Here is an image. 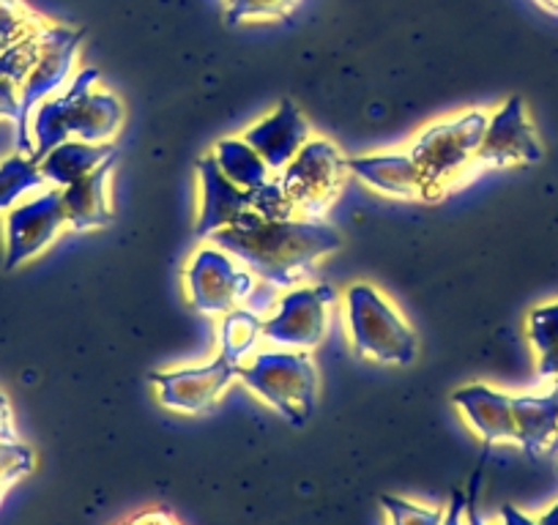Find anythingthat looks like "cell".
<instances>
[{
    "mask_svg": "<svg viewBox=\"0 0 558 525\" xmlns=\"http://www.w3.org/2000/svg\"><path fill=\"white\" fill-rule=\"evenodd\" d=\"M241 364L217 353L203 364L159 369L151 375L157 400L175 414H203L219 403L225 391L239 380Z\"/></svg>",
    "mask_w": 558,
    "mask_h": 525,
    "instance_id": "obj_10",
    "label": "cell"
},
{
    "mask_svg": "<svg viewBox=\"0 0 558 525\" xmlns=\"http://www.w3.org/2000/svg\"><path fill=\"white\" fill-rule=\"evenodd\" d=\"M465 525H485L482 514L474 509V481H471V496L465 501Z\"/></svg>",
    "mask_w": 558,
    "mask_h": 525,
    "instance_id": "obj_35",
    "label": "cell"
},
{
    "mask_svg": "<svg viewBox=\"0 0 558 525\" xmlns=\"http://www.w3.org/2000/svg\"><path fill=\"white\" fill-rule=\"evenodd\" d=\"M529 337L536 351L545 356L553 347H558V304L539 307L529 318Z\"/></svg>",
    "mask_w": 558,
    "mask_h": 525,
    "instance_id": "obj_29",
    "label": "cell"
},
{
    "mask_svg": "<svg viewBox=\"0 0 558 525\" xmlns=\"http://www.w3.org/2000/svg\"><path fill=\"white\" fill-rule=\"evenodd\" d=\"M239 380L296 427L307 425L318 403L320 378L310 351L260 345L241 364Z\"/></svg>",
    "mask_w": 558,
    "mask_h": 525,
    "instance_id": "obj_2",
    "label": "cell"
},
{
    "mask_svg": "<svg viewBox=\"0 0 558 525\" xmlns=\"http://www.w3.org/2000/svg\"><path fill=\"white\" fill-rule=\"evenodd\" d=\"M380 506L389 514L391 525H441L444 512L441 509H427L418 503L405 501L397 496H380Z\"/></svg>",
    "mask_w": 558,
    "mask_h": 525,
    "instance_id": "obj_28",
    "label": "cell"
},
{
    "mask_svg": "<svg viewBox=\"0 0 558 525\" xmlns=\"http://www.w3.org/2000/svg\"><path fill=\"white\" fill-rule=\"evenodd\" d=\"M348 173L397 200H430L427 181L411 151H380L345 159Z\"/></svg>",
    "mask_w": 558,
    "mask_h": 525,
    "instance_id": "obj_15",
    "label": "cell"
},
{
    "mask_svg": "<svg viewBox=\"0 0 558 525\" xmlns=\"http://www.w3.org/2000/svg\"><path fill=\"white\" fill-rule=\"evenodd\" d=\"M241 137L260 154L268 170L277 175L296 157L299 148L313 137V129H310L307 118L302 115V110L291 99H282L268 115L250 123L241 132Z\"/></svg>",
    "mask_w": 558,
    "mask_h": 525,
    "instance_id": "obj_13",
    "label": "cell"
},
{
    "mask_svg": "<svg viewBox=\"0 0 558 525\" xmlns=\"http://www.w3.org/2000/svg\"><path fill=\"white\" fill-rule=\"evenodd\" d=\"M539 525H558V503L553 509H547L545 514H542L539 520H536Z\"/></svg>",
    "mask_w": 558,
    "mask_h": 525,
    "instance_id": "obj_36",
    "label": "cell"
},
{
    "mask_svg": "<svg viewBox=\"0 0 558 525\" xmlns=\"http://www.w3.org/2000/svg\"><path fill=\"white\" fill-rule=\"evenodd\" d=\"M211 157L214 162H217V168L244 192L257 190V186L274 179V173L268 170V164L263 162L260 154H257L241 135L222 137V141L214 146Z\"/></svg>",
    "mask_w": 558,
    "mask_h": 525,
    "instance_id": "obj_20",
    "label": "cell"
},
{
    "mask_svg": "<svg viewBox=\"0 0 558 525\" xmlns=\"http://www.w3.org/2000/svg\"><path fill=\"white\" fill-rule=\"evenodd\" d=\"M121 525H181V523L168 512V509L157 506V509H148V512L134 514V517H129L126 523Z\"/></svg>",
    "mask_w": 558,
    "mask_h": 525,
    "instance_id": "obj_31",
    "label": "cell"
},
{
    "mask_svg": "<svg viewBox=\"0 0 558 525\" xmlns=\"http://www.w3.org/2000/svg\"><path fill=\"white\" fill-rule=\"evenodd\" d=\"M534 159H539V143L525 118L523 101L512 96L487 118L485 137L476 151V170L507 168V164L534 162Z\"/></svg>",
    "mask_w": 558,
    "mask_h": 525,
    "instance_id": "obj_12",
    "label": "cell"
},
{
    "mask_svg": "<svg viewBox=\"0 0 558 525\" xmlns=\"http://www.w3.org/2000/svg\"><path fill=\"white\" fill-rule=\"evenodd\" d=\"M345 159L348 157H342L335 143L313 135L286 164V170L277 173L279 184L293 200L299 217L324 219L345 181Z\"/></svg>",
    "mask_w": 558,
    "mask_h": 525,
    "instance_id": "obj_7",
    "label": "cell"
},
{
    "mask_svg": "<svg viewBox=\"0 0 558 525\" xmlns=\"http://www.w3.org/2000/svg\"><path fill=\"white\" fill-rule=\"evenodd\" d=\"M465 492H454L452 501H449L447 512H444V523L441 525H465Z\"/></svg>",
    "mask_w": 558,
    "mask_h": 525,
    "instance_id": "obj_32",
    "label": "cell"
},
{
    "mask_svg": "<svg viewBox=\"0 0 558 525\" xmlns=\"http://www.w3.org/2000/svg\"><path fill=\"white\" fill-rule=\"evenodd\" d=\"M83 41V30L63 28V25L45 23L41 30V56L25 83L20 85V126L14 132V143H17V154H28L31 157V135L28 121L31 112L50 96L61 94L69 85V80L77 72V50Z\"/></svg>",
    "mask_w": 558,
    "mask_h": 525,
    "instance_id": "obj_8",
    "label": "cell"
},
{
    "mask_svg": "<svg viewBox=\"0 0 558 525\" xmlns=\"http://www.w3.org/2000/svg\"><path fill=\"white\" fill-rule=\"evenodd\" d=\"M41 25V20L23 7L20 0H0V50L14 45L23 36L34 34Z\"/></svg>",
    "mask_w": 558,
    "mask_h": 525,
    "instance_id": "obj_27",
    "label": "cell"
},
{
    "mask_svg": "<svg viewBox=\"0 0 558 525\" xmlns=\"http://www.w3.org/2000/svg\"><path fill=\"white\" fill-rule=\"evenodd\" d=\"M514 441L525 449H536L550 438L558 425V398H534V394H512Z\"/></svg>",
    "mask_w": 558,
    "mask_h": 525,
    "instance_id": "obj_22",
    "label": "cell"
},
{
    "mask_svg": "<svg viewBox=\"0 0 558 525\" xmlns=\"http://www.w3.org/2000/svg\"><path fill=\"white\" fill-rule=\"evenodd\" d=\"M345 320L356 356L397 367H408L416 358L411 323L369 282H353L345 291Z\"/></svg>",
    "mask_w": 558,
    "mask_h": 525,
    "instance_id": "obj_4",
    "label": "cell"
},
{
    "mask_svg": "<svg viewBox=\"0 0 558 525\" xmlns=\"http://www.w3.org/2000/svg\"><path fill=\"white\" fill-rule=\"evenodd\" d=\"M69 135L85 143H112L123 126V101L99 85V69L83 66L69 80Z\"/></svg>",
    "mask_w": 558,
    "mask_h": 525,
    "instance_id": "obj_11",
    "label": "cell"
},
{
    "mask_svg": "<svg viewBox=\"0 0 558 525\" xmlns=\"http://www.w3.org/2000/svg\"><path fill=\"white\" fill-rule=\"evenodd\" d=\"M250 211H255L263 219H296L299 211L288 192L282 190L279 179L274 175L271 181L260 184L250 192Z\"/></svg>",
    "mask_w": 558,
    "mask_h": 525,
    "instance_id": "obj_25",
    "label": "cell"
},
{
    "mask_svg": "<svg viewBox=\"0 0 558 525\" xmlns=\"http://www.w3.org/2000/svg\"><path fill=\"white\" fill-rule=\"evenodd\" d=\"M118 154L116 143H85L77 137H69L61 146L52 148L45 159L39 162L41 179L47 181V186H63L74 184V181L85 179L88 173H94L99 164H105L107 159Z\"/></svg>",
    "mask_w": 558,
    "mask_h": 525,
    "instance_id": "obj_18",
    "label": "cell"
},
{
    "mask_svg": "<svg viewBox=\"0 0 558 525\" xmlns=\"http://www.w3.org/2000/svg\"><path fill=\"white\" fill-rule=\"evenodd\" d=\"M208 241L222 246L260 282L288 291L302 285L318 260L342 246L340 230L324 219H263L246 211Z\"/></svg>",
    "mask_w": 558,
    "mask_h": 525,
    "instance_id": "obj_1",
    "label": "cell"
},
{
    "mask_svg": "<svg viewBox=\"0 0 558 525\" xmlns=\"http://www.w3.org/2000/svg\"><path fill=\"white\" fill-rule=\"evenodd\" d=\"M197 219L195 235L201 241L211 239L217 230L233 224L241 213L250 211V192L235 186L222 170L217 168L211 154L197 159Z\"/></svg>",
    "mask_w": 558,
    "mask_h": 525,
    "instance_id": "obj_14",
    "label": "cell"
},
{
    "mask_svg": "<svg viewBox=\"0 0 558 525\" xmlns=\"http://www.w3.org/2000/svg\"><path fill=\"white\" fill-rule=\"evenodd\" d=\"M452 403L463 419L485 438V443L514 441L512 394L485 383H471L454 391Z\"/></svg>",
    "mask_w": 558,
    "mask_h": 525,
    "instance_id": "obj_16",
    "label": "cell"
},
{
    "mask_svg": "<svg viewBox=\"0 0 558 525\" xmlns=\"http://www.w3.org/2000/svg\"><path fill=\"white\" fill-rule=\"evenodd\" d=\"M257 277L214 241H203L186 260L184 288L192 307L203 315H225L244 307L257 291Z\"/></svg>",
    "mask_w": 558,
    "mask_h": 525,
    "instance_id": "obj_5",
    "label": "cell"
},
{
    "mask_svg": "<svg viewBox=\"0 0 558 525\" xmlns=\"http://www.w3.org/2000/svg\"><path fill=\"white\" fill-rule=\"evenodd\" d=\"M3 217H7L3 219V239H7L3 269L7 271L34 260L69 228L61 190L56 186H45L31 197H23Z\"/></svg>",
    "mask_w": 558,
    "mask_h": 525,
    "instance_id": "obj_9",
    "label": "cell"
},
{
    "mask_svg": "<svg viewBox=\"0 0 558 525\" xmlns=\"http://www.w3.org/2000/svg\"><path fill=\"white\" fill-rule=\"evenodd\" d=\"M69 107H72V90H69L66 85L61 94L45 99L34 112H31V157H34L36 162H41L52 148H58L63 141L72 137L69 135Z\"/></svg>",
    "mask_w": 558,
    "mask_h": 525,
    "instance_id": "obj_19",
    "label": "cell"
},
{
    "mask_svg": "<svg viewBox=\"0 0 558 525\" xmlns=\"http://www.w3.org/2000/svg\"><path fill=\"white\" fill-rule=\"evenodd\" d=\"M501 525H539V523H536V520H531L529 514L520 512V509L504 506L501 509Z\"/></svg>",
    "mask_w": 558,
    "mask_h": 525,
    "instance_id": "obj_33",
    "label": "cell"
},
{
    "mask_svg": "<svg viewBox=\"0 0 558 525\" xmlns=\"http://www.w3.org/2000/svg\"><path fill=\"white\" fill-rule=\"evenodd\" d=\"M20 88L9 80L0 77V118H7V121L14 123V129L20 126Z\"/></svg>",
    "mask_w": 558,
    "mask_h": 525,
    "instance_id": "obj_30",
    "label": "cell"
},
{
    "mask_svg": "<svg viewBox=\"0 0 558 525\" xmlns=\"http://www.w3.org/2000/svg\"><path fill=\"white\" fill-rule=\"evenodd\" d=\"M3 441H14V432H12V419H9L7 400L0 398V443Z\"/></svg>",
    "mask_w": 558,
    "mask_h": 525,
    "instance_id": "obj_34",
    "label": "cell"
},
{
    "mask_svg": "<svg viewBox=\"0 0 558 525\" xmlns=\"http://www.w3.org/2000/svg\"><path fill=\"white\" fill-rule=\"evenodd\" d=\"M263 315L252 313L250 307H235L230 313L219 315V353L228 356L230 362L244 364L257 345H263Z\"/></svg>",
    "mask_w": 558,
    "mask_h": 525,
    "instance_id": "obj_21",
    "label": "cell"
},
{
    "mask_svg": "<svg viewBox=\"0 0 558 525\" xmlns=\"http://www.w3.org/2000/svg\"><path fill=\"white\" fill-rule=\"evenodd\" d=\"M47 181L41 179L39 162L28 154H17L0 162V213L17 206L23 197L45 190Z\"/></svg>",
    "mask_w": 558,
    "mask_h": 525,
    "instance_id": "obj_23",
    "label": "cell"
},
{
    "mask_svg": "<svg viewBox=\"0 0 558 525\" xmlns=\"http://www.w3.org/2000/svg\"><path fill=\"white\" fill-rule=\"evenodd\" d=\"M485 110H469L465 115L447 118L422 129L408 151L422 168L430 200L447 195L460 179L476 173V151L487 129Z\"/></svg>",
    "mask_w": 558,
    "mask_h": 525,
    "instance_id": "obj_3",
    "label": "cell"
},
{
    "mask_svg": "<svg viewBox=\"0 0 558 525\" xmlns=\"http://www.w3.org/2000/svg\"><path fill=\"white\" fill-rule=\"evenodd\" d=\"M41 30H45V23L34 30V34L23 36L14 45L3 47L0 50V77L9 80L20 88L25 83V77L31 74V69L36 66L41 56Z\"/></svg>",
    "mask_w": 558,
    "mask_h": 525,
    "instance_id": "obj_24",
    "label": "cell"
},
{
    "mask_svg": "<svg viewBox=\"0 0 558 525\" xmlns=\"http://www.w3.org/2000/svg\"><path fill=\"white\" fill-rule=\"evenodd\" d=\"M299 0H228L230 23H274L296 9Z\"/></svg>",
    "mask_w": 558,
    "mask_h": 525,
    "instance_id": "obj_26",
    "label": "cell"
},
{
    "mask_svg": "<svg viewBox=\"0 0 558 525\" xmlns=\"http://www.w3.org/2000/svg\"><path fill=\"white\" fill-rule=\"evenodd\" d=\"M331 302V285H293L282 291L271 313L263 315V345L313 353L326 340Z\"/></svg>",
    "mask_w": 558,
    "mask_h": 525,
    "instance_id": "obj_6",
    "label": "cell"
},
{
    "mask_svg": "<svg viewBox=\"0 0 558 525\" xmlns=\"http://www.w3.org/2000/svg\"><path fill=\"white\" fill-rule=\"evenodd\" d=\"M118 162V154H112L105 164L88 173L85 179L63 186V208H66L69 228L72 230H96L112 222V203H110V181L112 168Z\"/></svg>",
    "mask_w": 558,
    "mask_h": 525,
    "instance_id": "obj_17",
    "label": "cell"
}]
</instances>
